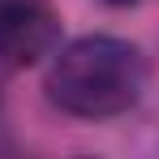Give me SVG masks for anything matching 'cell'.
Returning a JSON list of instances; mask_svg holds the SVG:
<instances>
[{"label": "cell", "instance_id": "2", "mask_svg": "<svg viewBox=\"0 0 159 159\" xmlns=\"http://www.w3.org/2000/svg\"><path fill=\"white\" fill-rule=\"evenodd\" d=\"M60 13L52 0H0V60L13 69L39 65L56 52Z\"/></svg>", "mask_w": 159, "mask_h": 159}, {"label": "cell", "instance_id": "3", "mask_svg": "<svg viewBox=\"0 0 159 159\" xmlns=\"http://www.w3.org/2000/svg\"><path fill=\"white\" fill-rule=\"evenodd\" d=\"M103 4H116V9H125V4H138V0H103Z\"/></svg>", "mask_w": 159, "mask_h": 159}, {"label": "cell", "instance_id": "1", "mask_svg": "<svg viewBox=\"0 0 159 159\" xmlns=\"http://www.w3.org/2000/svg\"><path fill=\"white\" fill-rule=\"evenodd\" d=\"M48 103L82 116V120H112L125 116L146 90V60L129 39L116 34H82L52 52L48 65Z\"/></svg>", "mask_w": 159, "mask_h": 159}]
</instances>
